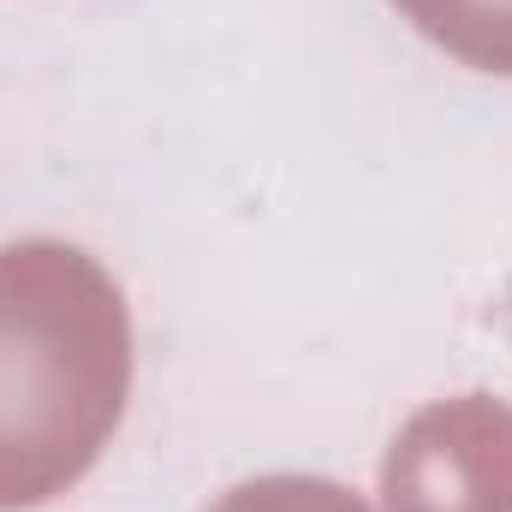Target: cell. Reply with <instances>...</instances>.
<instances>
[{"label": "cell", "mask_w": 512, "mask_h": 512, "mask_svg": "<svg viewBox=\"0 0 512 512\" xmlns=\"http://www.w3.org/2000/svg\"><path fill=\"white\" fill-rule=\"evenodd\" d=\"M131 316L96 256L54 239L0 251V512L66 495L120 429Z\"/></svg>", "instance_id": "obj_1"}, {"label": "cell", "mask_w": 512, "mask_h": 512, "mask_svg": "<svg viewBox=\"0 0 512 512\" xmlns=\"http://www.w3.org/2000/svg\"><path fill=\"white\" fill-rule=\"evenodd\" d=\"M387 512H512V405L447 399L417 411L382 465Z\"/></svg>", "instance_id": "obj_2"}, {"label": "cell", "mask_w": 512, "mask_h": 512, "mask_svg": "<svg viewBox=\"0 0 512 512\" xmlns=\"http://www.w3.org/2000/svg\"><path fill=\"white\" fill-rule=\"evenodd\" d=\"M393 6L453 60L512 78V0H393Z\"/></svg>", "instance_id": "obj_3"}, {"label": "cell", "mask_w": 512, "mask_h": 512, "mask_svg": "<svg viewBox=\"0 0 512 512\" xmlns=\"http://www.w3.org/2000/svg\"><path fill=\"white\" fill-rule=\"evenodd\" d=\"M209 512H370L352 489L322 477H256L245 489L221 495Z\"/></svg>", "instance_id": "obj_4"}]
</instances>
